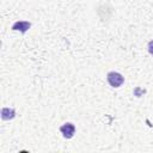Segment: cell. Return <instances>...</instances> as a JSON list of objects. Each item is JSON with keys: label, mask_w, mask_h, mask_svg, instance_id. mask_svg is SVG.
<instances>
[{"label": "cell", "mask_w": 153, "mask_h": 153, "mask_svg": "<svg viewBox=\"0 0 153 153\" xmlns=\"http://www.w3.org/2000/svg\"><path fill=\"white\" fill-rule=\"evenodd\" d=\"M30 26H31V24L29 23V22H16L13 25H12V30H14V31H20L22 33H25L29 29H30Z\"/></svg>", "instance_id": "3"}, {"label": "cell", "mask_w": 153, "mask_h": 153, "mask_svg": "<svg viewBox=\"0 0 153 153\" xmlns=\"http://www.w3.org/2000/svg\"><path fill=\"white\" fill-rule=\"evenodd\" d=\"M60 131H61V134L63 135V137L71 139V137H73V135H74V133H75V127H74L73 123L67 122V123H65V124H62V126L60 127Z\"/></svg>", "instance_id": "2"}, {"label": "cell", "mask_w": 153, "mask_h": 153, "mask_svg": "<svg viewBox=\"0 0 153 153\" xmlns=\"http://www.w3.org/2000/svg\"><path fill=\"white\" fill-rule=\"evenodd\" d=\"M16 116V111L12 108H2L1 109V118L7 121V120H12Z\"/></svg>", "instance_id": "4"}, {"label": "cell", "mask_w": 153, "mask_h": 153, "mask_svg": "<svg viewBox=\"0 0 153 153\" xmlns=\"http://www.w3.org/2000/svg\"><path fill=\"white\" fill-rule=\"evenodd\" d=\"M108 82L110 84L111 87H120L123 82H124V78L122 74L117 73V72H110L106 75Z\"/></svg>", "instance_id": "1"}, {"label": "cell", "mask_w": 153, "mask_h": 153, "mask_svg": "<svg viewBox=\"0 0 153 153\" xmlns=\"http://www.w3.org/2000/svg\"><path fill=\"white\" fill-rule=\"evenodd\" d=\"M148 53H149L151 55H153V41H151V42L148 43Z\"/></svg>", "instance_id": "5"}]
</instances>
